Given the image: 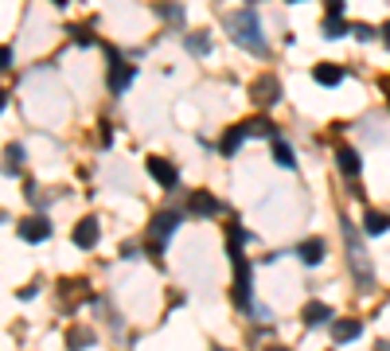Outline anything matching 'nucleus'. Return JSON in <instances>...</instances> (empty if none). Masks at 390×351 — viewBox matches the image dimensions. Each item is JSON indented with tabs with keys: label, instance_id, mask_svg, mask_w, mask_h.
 <instances>
[{
	"label": "nucleus",
	"instance_id": "12",
	"mask_svg": "<svg viewBox=\"0 0 390 351\" xmlns=\"http://www.w3.org/2000/svg\"><path fill=\"white\" fill-rule=\"evenodd\" d=\"M242 141H246V125H231V129L222 133V141H219V152L222 157H234V152L242 148Z\"/></svg>",
	"mask_w": 390,
	"mask_h": 351
},
{
	"label": "nucleus",
	"instance_id": "4",
	"mask_svg": "<svg viewBox=\"0 0 390 351\" xmlns=\"http://www.w3.org/2000/svg\"><path fill=\"white\" fill-rule=\"evenodd\" d=\"M106 55H110V90H113V94H122L125 86L133 82L137 67H133V63H122L117 47H106Z\"/></svg>",
	"mask_w": 390,
	"mask_h": 351
},
{
	"label": "nucleus",
	"instance_id": "25",
	"mask_svg": "<svg viewBox=\"0 0 390 351\" xmlns=\"http://www.w3.org/2000/svg\"><path fill=\"white\" fill-rule=\"evenodd\" d=\"M352 36H355V39H375V27H367V24H355V27H352Z\"/></svg>",
	"mask_w": 390,
	"mask_h": 351
},
{
	"label": "nucleus",
	"instance_id": "14",
	"mask_svg": "<svg viewBox=\"0 0 390 351\" xmlns=\"http://www.w3.org/2000/svg\"><path fill=\"white\" fill-rule=\"evenodd\" d=\"M152 12H157L160 20L176 24V27L183 24V4H180V0H157V4H152Z\"/></svg>",
	"mask_w": 390,
	"mask_h": 351
},
{
	"label": "nucleus",
	"instance_id": "16",
	"mask_svg": "<svg viewBox=\"0 0 390 351\" xmlns=\"http://www.w3.org/2000/svg\"><path fill=\"white\" fill-rule=\"evenodd\" d=\"M359 332H363V324H359V320H336V324H332V336H336V343H352Z\"/></svg>",
	"mask_w": 390,
	"mask_h": 351
},
{
	"label": "nucleus",
	"instance_id": "9",
	"mask_svg": "<svg viewBox=\"0 0 390 351\" xmlns=\"http://www.w3.org/2000/svg\"><path fill=\"white\" fill-rule=\"evenodd\" d=\"M336 164H340L343 176H359V168H363V157H359V148L340 145V148H336Z\"/></svg>",
	"mask_w": 390,
	"mask_h": 351
},
{
	"label": "nucleus",
	"instance_id": "1",
	"mask_svg": "<svg viewBox=\"0 0 390 351\" xmlns=\"http://www.w3.org/2000/svg\"><path fill=\"white\" fill-rule=\"evenodd\" d=\"M227 32H231V39L234 43H242L250 55H266L269 51L266 32H262V20H257V12H250V8L227 12Z\"/></svg>",
	"mask_w": 390,
	"mask_h": 351
},
{
	"label": "nucleus",
	"instance_id": "13",
	"mask_svg": "<svg viewBox=\"0 0 390 351\" xmlns=\"http://www.w3.org/2000/svg\"><path fill=\"white\" fill-rule=\"evenodd\" d=\"M312 78H317L320 86H340L343 67H336V63H317V67H312Z\"/></svg>",
	"mask_w": 390,
	"mask_h": 351
},
{
	"label": "nucleus",
	"instance_id": "28",
	"mask_svg": "<svg viewBox=\"0 0 390 351\" xmlns=\"http://www.w3.org/2000/svg\"><path fill=\"white\" fill-rule=\"evenodd\" d=\"M382 43H387V47H390V20H387V24H382Z\"/></svg>",
	"mask_w": 390,
	"mask_h": 351
},
{
	"label": "nucleus",
	"instance_id": "15",
	"mask_svg": "<svg viewBox=\"0 0 390 351\" xmlns=\"http://www.w3.org/2000/svg\"><path fill=\"white\" fill-rule=\"evenodd\" d=\"M297 258H301L305 266H320V262H324V242H320V238L301 242V246H297Z\"/></svg>",
	"mask_w": 390,
	"mask_h": 351
},
{
	"label": "nucleus",
	"instance_id": "23",
	"mask_svg": "<svg viewBox=\"0 0 390 351\" xmlns=\"http://www.w3.org/2000/svg\"><path fill=\"white\" fill-rule=\"evenodd\" d=\"M250 242V230H242L238 223H231V230H227V250H234V246Z\"/></svg>",
	"mask_w": 390,
	"mask_h": 351
},
{
	"label": "nucleus",
	"instance_id": "2",
	"mask_svg": "<svg viewBox=\"0 0 390 351\" xmlns=\"http://www.w3.org/2000/svg\"><path fill=\"white\" fill-rule=\"evenodd\" d=\"M340 227H343V242H347V254H352V269L359 273V281H363V285H371L375 269H371V258H367V250L359 246V238H355V227L347 223V218H343Z\"/></svg>",
	"mask_w": 390,
	"mask_h": 351
},
{
	"label": "nucleus",
	"instance_id": "3",
	"mask_svg": "<svg viewBox=\"0 0 390 351\" xmlns=\"http://www.w3.org/2000/svg\"><path fill=\"white\" fill-rule=\"evenodd\" d=\"M180 227V211H157L152 223H148V234H152V250H164V238H172V230Z\"/></svg>",
	"mask_w": 390,
	"mask_h": 351
},
{
	"label": "nucleus",
	"instance_id": "8",
	"mask_svg": "<svg viewBox=\"0 0 390 351\" xmlns=\"http://www.w3.org/2000/svg\"><path fill=\"white\" fill-rule=\"evenodd\" d=\"M71 238H74L78 250H94V246H98V218H82V223L74 227Z\"/></svg>",
	"mask_w": 390,
	"mask_h": 351
},
{
	"label": "nucleus",
	"instance_id": "22",
	"mask_svg": "<svg viewBox=\"0 0 390 351\" xmlns=\"http://www.w3.org/2000/svg\"><path fill=\"white\" fill-rule=\"evenodd\" d=\"M187 51H192V55H207V51H211V36H207V32H192V36H187Z\"/></svg>",
	"mask_w": 390,
	"mask_h": 351
},
{
	"label": "nucleus",
	"instance_id": "27",
	"mask_svg": "<svg viewBox=\"0 0 390 351\" xmlns=\"http://www.w3.org/2000/svg\"><path fill=\"white\" fill-rule=\"evenodd\" d=\"M12 63V47H0V67H8Z\"/></svg>",
	"mask_w": 390,
	"mask_h": 351
},
{
	"label": "nucleus",
	"instance_id": "33",
	"mask_svg": "<svg viewBox=\"0 0 390 351\" xmlns=\"http://www.w3.org/2000/svg\"><path fill=\"white\" fill-rule=\"evenodd\" d=\"M289 4H297V0H289Z\"/></svg>",
	"mask_w": 390,
	"mask_h": 351
},
{
	"label": "nucleus",
	"instance_id": "20",
	"mask_svg": "<svg viewBox=\"0 0 390 351\" xmlns=\"http://www.w3.org/2000/svg\"><path fill=\"white\" fill-rule=\"evenodd\" d=\"M20 164H24V148H20V145H8V148H4V172H8V176H16V172H20Z\"/></svg>",
	"mask_w": 390,
	"mask_h": 351
},
{
	"label": "nucleus",
	"instance_id": "29",
	"mask_svg": "<svg viewBox=\"0 0 390 351\" xmlns=\"http://www.w3.org/2000/svg\"><path fill=\"white\" fill-rule=\"evenodd\" d=\"M375 351H390V339H378V348Z\"/></svg>",
	"mask_w": 390,
	"mask_h": 351
},
{
	"label": "nucleus",
	"instance_id": "21",
	"mask_svg": "<svg viewBox=\"0 0 390 351\" xmlns=\"http://www.w3.org/2000/svg\"><path fill=\"white\" fill-rule=\"evenodd\" d=\"M320 32L328 39H340L343 32H347V24H343V16H324V24H320Z\"/></svg>",
	"mask_w": 390,
	"mask_h": 351
},
{
	"label": "nucleus",
	"instance_id": "34",
	"mask_svg": "<svg viewBox=\"0 0 390 351\" xmlns=\"http://www.w3.org/2000/svg\"><path fill=\"white\" fill-rule=\"evenodd\" d=\"M277 351H285V348H277Z\"/></svg>",
	"mask_w": 390,
	"mask_h": 351
},
{
	"label": "nucleus",
	"instance_id": "6",
	"mask_svg": "<svg viewBox=\"0 0 390 351\" xmlns=\"http://www.w3.org/2000/svg\"><path fill=\"white\" fill-rule=\"evenodd\" d=\"M250 98H254V106H273V102H277L281 98V82L277 78H273V74H266V78H257L254 86H250Z\"/></svg>",
	"mask_w": 390,
	"mask_h": 351
},
{
	"label": "nucleus",
	"instance_id": "7",
	"mask_svg": "<svg viewBox=\"0 0 390 351\" xmlns=\"http://www.w3.org/2000/svg\"><path fill=\"white\" fill-rule=\"evenodd\" d=\"M148 172H152V180H157L160 188H176V183H180L176 164H168L164 157H148Z\"/></svg>",
	"mask_w": 390,
	"mask_h": 351
},
{
	"label": "nucleus",
	"instance_id": "24",
	"mask_svg": "<svg viewBox=\"0 0 390 351\" xmlns=\"http://www.w3.org/2000/svg\"><path fill=\"white\" fill-rule=\"evenodd\" d=\"M67 343H71V348H90V343H94V332H78V328H74L71 336H67Z\"/></svg>",
	"mask_w": 390,
	"mask_h": 351
},
{
	"label": "nucleus",
	"instance_id": "18",
	"mask_svg": "<svg viewBox=\"0 0 390 351\" xmlns=\"http://www.w3.org/2000/svg\"><path fill=\"white\" fill-rule=\"evenodd\" d=\"M363 230H367V234H387V230H390V215H382V211H367V215H363Z\"/></svg>",
	"mask_w": 390,
	"mask_h": 351
},
{
	"label": "nucleus",
	"instance_id": "17",
	"mask_svg": "<svg viewBox=\"0 0 390 351\" xmlns=\"http://www.w3.org/2000/svg\"><path fill=\"white\" fill-rule=\"evenodd\" d=\"M246 125V137H277V125L269 122V117H250Z\"/></svg>",
	"mask_w": 390,
	"mask_h": 351
},
{
	"label": "nucleus",
	"instance_id": "31",
	"mask_svg": "<svg viewBox=\"0 0 390 351\" xmlns=\"http://www.w3.org/2000/svg\"><path fill=\"white\" fill-rule=\"evenodd\" d=\"M382 90H387V98H390V78H382Z\"/></svg>",
	"mask_w": 390,
	"mask_h": 351
},
{
	"label": "nucleus",
	"instance_id": "10",
	"mask_svg": "<svg viewBox=\"0 0 390 351\" xmlns=\"http://www.w3.org/2000/svg\"><path fill=\"white\" fill-rule=\"evenodd\" d=\"M187 211H192V215H219L222 203L215 199V195H207V192H195L192 199H187Z\"/></svg>",
	"mask_w": 390,
	"mask_h": 351
},
{
	"label": "nucleus",
	"instance_id": "11",
	"mask_svg": "<svg viewBox=\"0 0 390 351\" xmlns=\"http://www.w3.org/2000/svg\"><path fill=\"white\" fill-rule=\"evenodd\" d=\"M305 324H308V328L332 324V308H328L324 301H308V304H305Z\"/></svg>",
	"mask_w": 390,
	"mask_h": 351
},
{
	"label": "nucleus",
	"instance_id": "19",
	"mask_svg": "<svg viewBox=\"0 0 390 351\" xmlns=\"http://www.w3.org/2000/svg\"><path fill=\"white\" fill-rule=\"evenodd\" d=\"M273 160H277L281 168H297V157H292L289 141H281V137H273Z\"/></svg>",
	"mask_w": 390,
	"mask_h": 351
},
{
	"label": "nucleus",
	"instance_id": "30",
	"mask_svg": "<svg viewBox=\"0 0 390 351\" xmlns=\"http://www.w3.org/2000/svg\"><path fill=\"white\" fill-rule=\"evenodd\" d=\"M4 106H8V94H4V90H0V113H4Z\"/></svg>",
	"mask_w": 390,
	"mask_h": 351
},
{
	"label": "nucleus",
	"instance_id": "32",
	"mask_svg": "<svg viewBox=\"0 0 390 351\" xmlns=\"http://www.w3.org/2000/svg\"><path fill=\"white\" fill-rule=\"evenodd\" d=\"M55 4H67V0H55Z\"/></svg>",
	"mask_w": 390,
	"mask_h": 351
},
{
	"label": "nucleus",
	"instance_id": "5",
	"mask_svg": "<svg viewBox=\"0 0 390 351\" xmlns=\"http://www.w3.org/2000/svg\"><path fill=\"white\" fill-rule=\"evenodd\" d=\"M20 238L24 242H47L51 238V223H47V215H27V218H20Z\"/></svg>",
	"mask_w": 390,
	"mask_h": 351
},
{
	"label": "nucleus",
	"instance_id": "26",
	"mask_svg": "<svg viewBox=\"0 0 390 351\" xmlns=\"http://www.w3.org/2000/svg\"><path fill=\"white\" fill-rule=\"evenodd\" d=\"M328 4V16H343V0H324Z\"/></svg>",
	"mask_w": 390,
	"mask_h": 351
}]
</instances>
